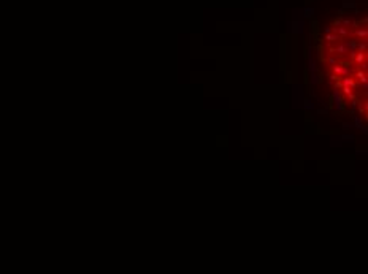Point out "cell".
Listing matches in <instances>:
<instances>
[{"mask_svg":"<svg viewBox=\"0 0 368 274\" xmlns=\"http://www.w3.org/2000/svg\"><path fill=\"white\" fill-rule=\"evenodd\" d=\"M333 70H335V73H338V75H347V70H346V68H343L341 65H336Z\"/></svg>","mask_w":368,"mask_h":274,"instance_id":"6da1fadb","label":"cell"}]
</instances>
